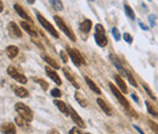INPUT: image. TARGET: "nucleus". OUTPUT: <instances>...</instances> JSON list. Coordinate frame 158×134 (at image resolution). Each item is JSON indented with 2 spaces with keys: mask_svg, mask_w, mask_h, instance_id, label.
Returning a JSON list of instances; mask_svg holds the SVG:
<instances>
[{
  "mask_svg": "<svg viewBox=\"0 0 158 134\" xmlns=\"http://www.w3.org/2000/svg\"><path fill=\"white\" fill-rule=\"evenodd\" d=\"M15 110L17 111V114L20 115L21 118H23L26 122H31L33 119V112L27 105H24L22 102H17L15 105Z\"/></svg>",
  "mask_w": 158,
  "mask_h": 134,
  "instance_id": "nucleus-1",
  "label": "nucleus"
},
{
  "mask_svg": "<svg viewBox=\"0 0 158 134\" xmlns=\"http://www.w3.org/2000/svg\"><path fill=\"white\" fill-rule=\"evenodd\" d=\"M95 40L98 43V45L103 48L107 45V37H106V32L102 24H96L95 27Z\"/></svg>",
  "mask_w": 158,
  "mask_h": 134,
  "instance_id": "nucleus-2",
  "label": "nucleus"
},
{
  "mask_svg": "<svg viewBox=\"0 0 158 134\" xmlns=\"http://www.w3.org/2000/svg\"><path fill=\"white\" fill-rule=\"evenodd\" d=\"M54 21L56 22V24L59 26V28L68 37V38L71 39L72 41H76V36H74V33H73V31L69 28V27H67V24L63 22V19H61V17H59L57 15H55L54 16Z\"/></svg>",
  "mask_w": 158,
  "mask_h": 134,
  "instance_id": "nucleus-3",
  "label": "nucleus"
},
{
  "mask_svg": "<svg viewBox=\"0 0 158 134\" xmlns=\"http://www.w3.org/2000/svg\"><path fill=\"white\" fill-rule=\"evenodd\" d=\"M35 15H37V17H38V21H39V23L41 24V27H44L54 38H60V34L59 32L55 29V27H52V24L50 23V22H48L46 19H44L41 15H40L38 11H35Z\"/></svg>",
  "mask_w": 158,
  "mask_h": 134,
  "instance_id": "nucleus-4",
  "label": "nucleus"
},
{
  "mask_svg": "<svg viewBox=\"0 0 158 134\" xmlns=\"http://www.w3.org/2000/svg\"><path fill=\"white\" fill-rule=\"evenodd\" d=\"M108 85H110V89H111V92L113 93V95L116 96L117 99H118V101L120 102V105L123 106V107H125L127 110H129V109H131L130 107V105H129V102H128V100H127V97L123 95L120 92H119V89L113 84V83H108Z\"/></svg>",
  "mask_w": 158,
  "mask_h": 134,
  "instance_id": "nucleus-5",
  "label": "nucleus"
},
{
  "mask_svg": "<svg viewBox=\"0 0 158 134\" xmlns=\"http://www.w3.org/2000/svg\"><path fill=\"white\" fill-rule=\"evenodd\" d=\"M67 53L69 55L71 60L73 61V63L76 66H81V65H85V60L81 56V54L79 53L77 49H71V48H67Z\"/></svg>",
  "mask_w": 158,
  "mask_h": 134,
  "instance_id": "nucleus-6",
  "label": "nucleus"
},
{
  "mask_svg": "<svg viewBox=\"0 0 158 134\" xmlns=\"http://www.w3.org/2000/svg\"><path fill=\"white\" fill-rule=\"evenodd\" d=\"M7 73L12 77L15 80H17L19 83H22V84H26V83H27V78L23 76L22 73H20V72H19L15 67H12V66L7 67Z\"/></svg>",
  "mask_w": 158,
  "mask_h": 134,
  "instance_id": "nucleus-7",
  "label": "nucleus"
},
{
  "mask_svg": "<svg viewBox=\"0 0 158 134\" xmlns=\"http://www.w3.org/2000/svg\"><path fill=\"white\" fill-rule=\"evenodd\" d=\"M110 60H111V62L114 65V67L118 70V72L120 73V76H124L127 77V73H128V71L123 67V63H122V61L119 60L116 55H113V54H110Z\"/></svg>",
  "mask_w": 158,
  "mask_h": 134,
  "instance_id": "nucleus-8",
  "label": "nucleus"
},
{
  "mask_svg": "<svg viewBox=\"0 0 158 134\" xmlns=\"http://www.w3.org/2000/svg\"><path fill=\"white\" fill-rule=\"evenodd\" d=\"M91 27H93V22L90 19H84L80 24H79V31L83 36V39H86V36L89 34V32L91 31Z\"/></svg>",
  "mask_w": 158,
  "mask_h": 134,
  "instance_id": "nucleus-9",
  "label": "nucleus"
},
{
  "mask_svg": "<svg viewBox=\"0 0 158 134\" xmlns=\"http://www.w3.org/2000/svg\"><path fill=\"white\" fill-rule=\"evenodd\" d=\"M7 27H9L10 37H12V38H21L22 37V32H21L20 27L15 22H10Z\"/></svg>",
  "mask_w": 158,
  "mask_h": 134,
  "instance_id": "nucleus-10",
  "label": "nucleus"
},
{
  "mask_svg": "<svg viewBox=\"0 0 158 134\" xmlns=\"http://www.w3.org/2000/svg\"><path fill=\"white\" fill-rule=\"evenodd\" d=\"M68 111H69V116L72 117L73 122H74L76 124H78V127H80V128H85V123H84V121H83L81 117L74 111V109H72V107L69 106V107H68Z\"/></svg>",
  "mask_w": 158,
  "mask_h": 134,
  "instance_id": "nucleus-11",
  "label": "nucleus"
},
{
  "mask_svg": "<svg viewBox=\"0 0 158 134\" xmlns=\"http://www.w3.org/2000/svg\"><path fill=\"white\" fill-rule=\"evenodd\" d=\"M63 73L66 75V77H67V79L73 84V87L74 88H77V89H79L80 88V85H79V82H77V79H76V76H74V73L69 70V68H67V67H64L63 68Z\"/></svg>",
  "mask_w": 158,
  "mask_h": 134,
  "instance_id": "nucleus-12",
  "label": "nucleus"
},
{
  "mask_svg": "<svg viewBox=\"0 0 158 134\" xmlns=\"http://www.w3.org/2000/svg\"><path fill=\"white\" fill-rule=\"evenodd\" d=\"M21 26H22L23 29H24L29 36H32L33 38H37V37H38V31L35 29V27H33L32 24H29V22L23 21V22L21 23Z\"/></svg>",
  "mask_w": 158,
  "mask_h": 134,
  "instance_id": "nucleus-13",
  "label": "nucleus"
},
{
  "mask_svg": "<svg viewBox=\"0 0 158 134\" xmlns=\"http://www.w3.org/2000/svg\"><path fill=\"white\" fill-rule=\"evenodd\" d=\"M0 132L2 134H15L16 133V127L12 123H4L0 126Z\"/></svg>",
  "mask_w": 158,
  "mask_h": 134,
  "instance_id": "nucleus-14",
  "label": "nucleus"
},
{
  "mask_svg": "<svg viewBox=\"0 0 158 134\" xmlns=\"http://www.w3.org/2000/svg\"><path fill=\"white\" fill-rule=\"evenodd\" d=\"M96 102H98V105H99L100 107H101V110L106 114L107 116H112V109L110 107V105L105 101V100H102L101 97H98V100H96Z\"/></svg>",
  "mask_w": 158,
  "mask_h": 134,
  "instance_id": "nucleus-15",
  "label": "nucleus"
},
{
  "mask_svg": "<svg viewBox=\"0 0 158 134\" xmlns=\"http://www.w3.org/2000/svg\"><path fill=\"white\" fill-rule=\"evenodd\" d=\"M45 71H46L48 76L50 77V78H51V79H52V80H54V82H55L57 85H61V84H62V80H61V78H60L59 75H57V73H56L54 70H51L49 66H46V67H45Z\"/></svg>",
  "mask_w": 158,
  "mask_h": 134,
  "instance_id": "nucleus-16",
  "label": "nucleus"
},
{
  "mask_svg": "<svg viewBox=\"0 0 158 134\" xmlns=\"http://www.w3.org/2000/svg\"><path fill=\"white\" fill-rule=\"evenodd\" d=\"M14 7H15L16 12L20 15V17H22V19H26V21H29V23H32V19L28 16V14H27V12L23 10V7H22V6H20L19 4H15V6H14Z\"/></svg>",
  "mask_w": 158,
  "mask_h": 134,
  "instance_id": "nucleus-17",
  "label": "nucleus"
},
{
  "mask_svg": "<svg viewBox=\"0 0 158 134\" xmlns=\"http://www.w3.org/2000/svg\"><path fill=\"white\" fill-rule=\"evenodd\" d=\"M114 80H116V83H117V85H118V88L124 93V94H127L128 93V88H127V84H125V82L122 79V77L117 75V76H114Z\"/></svg>",
  "mask_w": 158,
  "mask_h": 134,
  "instance_id": "nucleus-18",
  "label": "nucleus"
},
{
  "mask_svg": "<svg viewBox=\"0 0 158 134\" xmlns=\"http://www.w3.org/2000/svg\"><path fill=\"white\" fill-rule=\"evenodd\" d=\"M84 79H85L86 84L89 85V88H90V89H91L94 93H96L98 95H101V89H100L99 87H98V85H96V84H95V83H94V82H93V80H91L89 77H84Z\"/></svg>",
  "mask_w": 158,
  "mask_h": 134,
  "instance_id": "nucleus-19",
  "label": "nucleus"
},
{
  "mask_svg": "<svg viewBox=\"0 0 158 134\" xmlns=\"http://www.w3.org/2000/svg\"><path fill=\"white\" fill-rule=\"evenodd\" d=\"M54 104L57 106V109H59L61 112H63L64 115H67V116L69 115V111H68V106H67V105H66L63 101H61V100H55V101H54Z\"/></svg>",
  "mask_w": 158,
  "mask_h": 134,
  "instance_id": "nucleus-20",
  "label": "nucleus"
},
{
  "mask_svg": "<svg viewBox=\"0 0 158 134\" xmlns=\"http://www.w3.org/2000/svg\"><path fill=\"white\" fill-rule=\"evenodd\" d=\"M6 54L10 58H15L19 54V48L15 45H10L6 48Z\"/></svg>",
  "mask_w": 158,
  "mask_h": 134,
  "instance_id": "nucleus-21",
  "label": "nucleus"
},
{
  "mask_svg": "<svg viewBox=\"0 0 158 134\" xmlns=\"http://www.w3.org/2000/svg\"><path fill=\"white\" fill-rule=\"evenodd\" d=\"M14 92H15L16 95L20 96V97H27L28 96V90L24 89V88H22V87H15L14 88Z\"/></svg>",
  "mask_w": 158,
  "mask_h": 134,
  "instance_id": "nucleus-22",
  "label": "nucleus"
},
{
  "mask_svg": "<svg viewBox=\"0 0 158 134\" xmlns=\"http://www.w3.org/2000/svg\"><path fill=\"white\" fill-rule=\"evenodd\" d=\"M43 60H44L49 66H51V67H54V68H60L59 63H57L54 58H50V56H48V55H43Z\"/></svg>",
  "mask_w": 158,
  "mask_h": 134,
  "instance_id": "nucleus-23",
  "label": "nucleus"
},
{
  "mask_svg": "<svg viewBox=\"0 0 158 134\" xmlns=\"http://www.w3.org/2000/svg\"><path fill=\"white\" fill-rule=\"evenodd\" d=\"M74 97H76V100L80 104V106H81V107H85V106L88 105V101H86V99L84 97L83 94H80V93H78V92H76Z\"/></svg>",
  "mask_w": 158,
  "mask_h": 134,
  "instance_id": "nucleus-24",
  "label": "nucleus"
},
{
  "mask_svg": "<svg viewBox=\"0 0 158 134\" xmlns=\"http://www.w3.org/2000/svg\"><path fill=\"white\" fill-rule=\"evenodd\" d=\"M124 11H125V14H127V16L129 17L130 19H135V12L133 11V9L125 2L124 4Z\"/></svg>",
  "mask_w": 158,
  "mask_h": 134,
  "instance_id": "nucleus-25",
  "label": "nucleus"
},
{
  "mask_svg": "<svg viewBox=\"0 0 158 134\" xmlns=\"http://www.w3.org/2000/svg\"><path fill=\"white\" fill-rule=\"evenodd\" d=\"M145 105H146V109H147V112L150 114L151 116H153L156 119H158V111H156L153 107H152V105L148 102V101H146L145 102Z\"/></svg>",
  "mask_w": 158,
  "mask_h": 134,
  "instance_id": "nucleus-26",
  "label": "nucleus"
},
{
  "mask_svg": "<svg viewBox=\"0 0 158 134\" xmlns=\"http://www.w3.org/2000/svg\"><path fill=\"white\" fill-rule=\"evenodd\" d=\"M49 1H50L51 6H52L55 10L61 11V10L63 9V4H62V1H61V0H49Z\"/></svg>",
  "mask_w": 158,
  "mask_h": 134,
  "instance_id": "nucleus-27",
  "label": "nucleus"
},
{
  "mask_svg": "<svg viewBox=\"0 0 158 134\" xmlns=\"http://www.w3.org/2000/svg\"><path fill=\"white\" fill-rule=\"evenodd\" d=\"M142 87H143V89H145V92H146V93L148 94V96H150V97H151L152 100H155V101H157V97H156V95L153 94V92H152V90L150 89V87H148L147 84H145V83H143V84H142Z\"/></svg>",
  "mask_w": 158,
  "mask_h": 134,
  "instance_id": "nucleus-28",
  "label": "nucleus"
},
{
  "mask_svg": "<svg viewBox=\"0 0 158 134\" xmlns=\"http://www.w3.org/2000/svg\"><path fill=\"white\" fill-rule=\"evenodd\" d=\"M33 80L37 82L38 84H40V87L43 88V90H48V89H49V84H48L45 80H43V79H40V78H33Z\"/></svg>",
  "mask_w": 158,
  "mask_h": 134,
  "instance_id": "nucleus-29",
  "label": "nucleus"
},
{
  "mask_svg": "<svg viewBox=\"0 0 158 134\" xmlns=\"http://www.w3.org/2000/svg\"><path fill=\"white\" fill-rule=\"evenodd\" d=\"M147 123H148V126H150V128L155 132L156 134H158V124L156 122H153V121H151V119H148L147 121Z\"/></svg>",
  "mask_w": 158,
  "mask_h": 134,
  "instance_id": "nucleus-30",
  "label": "nucleus"
},
{
  "mask_svg": "<svg viewBox=\"0 0 158 134\" xmlns=\"http://www.w3.org/2000/svg\"><path fill=\"white\" fill-rule=\"evenodd\" d=\"M127 77H128V79H129V83L133 85V87H138V83H136V80H135V78L134 76L128 71V73H127Z\"/></svg>",
  "mask_w": 158,
  "mask_h": 134,
  "instance_id": "nucleus-31",
  "label": "nucleus"
},
{
  "mask_svg": "<svg viewBox=\"0 0 158 134\" xmlns=\"http://www.w3.org/2000/svg\"><path fill=\"white\" fill-rule=\"evenodd\" d=\"M123 38H124V40H125L128 44H133V37H131V34L124 33V34H123Z\"/></svg>",
  "mask_w": 158,
  "mask_h": 134,
  "instance_id": "nucleus-32",
  "label": "nucleus"
},
{
  "mask_svg": "<svg viewBox=\"0 0 158 134\" xmlns=\"http://www.w3.org/2000/svg\"><path fill=\"white\" fill-rule=\"evenodd\" d=\"M112 34H113V37H114V39L118 41L119 39H120V33H119V31L114 27V28H112Z\"/></svg>",
  "mask_w": 158,
  "mask_h": 134,
  "instance_id": "nucleus-33",
  "label": "nucleus"
},
{
  "mask_svg": "<svg viewBox=\"0 0 158 134\" xmlns=\"http://www.w3.org/2000/svg\"><path fill=\"white\" fill-rule=\"evenodd\" d=\"M15 121H16V123H17L20 127H24V119H23V118H21L20 116H17V117L15 118Z\"/></svg>",
  "mask_w": 158,
  "mask_h": 134,
  "instance_id": "nucleus-34",
  "label": "nucleus"
},
{
  "mask_svg": "<svg viewBox=\"0 0 158 134\" xmlns=\"http://www.w3.org/2000/svg\"><path fill=\"white\" fill-rule=\"evenodd\" d=\"M51 95L54 96V97H60L61 96V92H60L57 88H55V89L51 90Z\"/></svg>",
  "mask_w": 158,
  "mask_h": 134,
  "instance_id": "nucleus-35",
  "label": "nucleus"
},
{
  "mask_svg": "<svg viewBox=\"0 0 158 134\" xmlns=\"http://www.w3.org/2000/svg\"><path fill=\"white\" fill-rule=\"evenodd\" d=\"M148 21L151 23V27H155V24H156V16L155 15H150L148 16Z\"/></svg>",
  "mask_w": 158,
  "mask_h": 134,
  "instance_id": "nucleus-36",
  "label": "nucleus"
},
{
  "mask_svg": "<svg viewBox=\"0 0 158 134\" xmlns=\"http://www.w3.org/2000/svg\"><path fill=\"white\" fill-rule=\"evenodd\" d=\"M60 56H61V58H62L63 62H67V61H68V58H67V55H66V53H64L63 50L60 51Z\"/></svg>",
  "mask_w": 158,
  "mask_h": 134,
  "instance_id": "nucleus-37",
  "label": "nucleus"
},
{
  "mask_svg": "<svg viewBox=\"0 0 158 134\" xmlns=\"http://www.w3.org/2000/svg\"><path fill=\"white\" fill-rule=\"evenodd\" d=\"M69 134H83V133L79 131L78 127H74V128H72V129L69 131Z\"/></svg>",
  "mask_w": 158,
  "mask_h": 134,
  "instance_id": "nucleus-38",
  "label": "nucleus"
},
{
  "mask_svg": "<svg viewBox=\"0 0 158 134\" xmlns=\"http://www.w3.org/2000/svg\"><path fill=\"white\" fill-rule=\"evenodd\" d=\"M139 26H140V27H141V29H143V31H147V29H148V27H147V26H145L141 21H139Z\"/></svg>",
  "mask_w": 158,
  "mask_h": 134,
  "instance_id": "nucleus-39",
  "label": "nucleus"
},
{
  "mask_svg": "<svg viewBox=\"0 0 158 134\" xmlns=\"http://www.w3.org/2000/svg\"><path fill=\"white\" fill-rule=\"evenodd\" d=\"M131 97L134 99V101H136V104H139V102H140V100H139V97L136 96V94H131Z\"/></svg>",
  "mask_w": 158,
  "mask_h": 134,
  "instance_id": "nucleus-40",
  "label": "nucleus"
},
{
  "mask_svg": "<svg viewBox=\"0 0 158 134\" xmlns=\"http://www.w3.org/2000/svg\"><path fill=\"white\" fill-rule=\"evenodd\" d=\"M49 134H60L59 131H56V129H50L49 131Z\"/></svg>",
  "mask_w": 158,
  "mask_h": 134,
  "instance_id": "nucleus-41",
  "label": "nucleus"
},
{
  "mask_svg": "<svg viewBox=\"0 0 158 134\" xmlns=\"http://www.w3.org/2000/svg\"><path fill=\"white\" fill-rule=\"evenodd\" d=\"M134 128H135V129H136V131H138L140 134H145L143 132H142V131H141V128H139V127H136V126H134Z\"/></svg>",
  "mask_w": 158,
  "mask_h": 134,
  "instance_id": "nucleus-42",
  "label": "nucleus"
},
{
  "mask_svg": "<svg viewBox=\"0 0 158 134\" xmlns=\"http://www.w3.org/2000/svg\"><path fill=\"white\" fill-rule=\"evenodd\" d=\"M2 10H4V4H2V2L0 1V12H1Z\"/></svg>",
  "mask_w": 158,
  "mask_h": 134,
  "instance_id": "nucleus-43",
  "label": "nucleus"
},
{
  "mask_svg": "<svg viewBox=\"0 0 158 134\" xmlns=\"http://www.w3.org/2000/svg\"><path fill=\"white\" fill-rule=\"evenodd\" d=\"M27 2H28V4H34L35 0H27Z\"/></svg>",
  "mask_w": 158,
  "mask_h": 134,
  "instance_id": "nucleus-44",
  "label": "nucleus"
},
{
  "mask_svg": "<svg viewBox=\"0 0 158 134\" xmlns=\"http://www.w3.org/2000/svg\"><path fill=\"white\" fill-rule=\"evenodd\" d=\"M89 1H95V0H89Z\"/></svg>",
  "mask_w": 158,
  "mask_h": 134,
  "instance_id": "nucleus-45",
  "label": "nucleus"
},
{
  "mask_svg": "<svg viewBox=\"0 0 158 134\" xmlns=\"http://www.w3.org/2000/svg\"><path fill=\"white\" fill-rule=\"evenodd\" d=\"M148 1H151V0H148Z\"/></svg>",
  "mask_w": 158,
  "mask_h": 134,
  "instance_id": "nucleus-46",
  "label": "nucleus"
},
{
  "mask_svg": "<svg viewBox=\"0 0 158 134\" xmlns=\"http://www.w3.org/2000/svg\"><path fill=\"white\" fill-rule=\"evenodd\" d=\"M88 134H90V133H88Z\"/></svg>",
  "mask_w": 158,
  "mask_h": 134,
  "instance_id": "nucleus-47",
  "label": "nucleus"
}]
</instances>
